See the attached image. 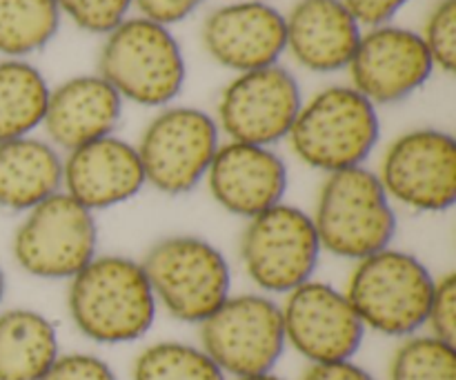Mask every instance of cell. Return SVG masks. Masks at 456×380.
I'll use <instances>...</instances> for the list:
<instances>
[{
    "instance_id": "2",
    "label": "cell",
    "mask_w": 456,
    "mask_h": 380,
    "mask_svg": "<svg viewBox=\"0 0 456 380\" xmlns=\"http://www.w3.org/2000/svg\"><path fill=\"white\" fill-rule=\"evenodd\" d=\"M381 138L379 111L352 85H330L303 101L288 145L305 167L323 174L363 167Z\"/></svg>"
},
{
    "instance_id": "9",
    "label": "cell",
    "mask_w": 456,
    "mask_h": 380,
    "mask_svg": "<svg viewBox=\"0 0 456 380\" xmlns=\"http://www.w3.org/2000/svg\"><path fill=\"white\" fill-rule=\"evenodd\" d=\"M321 254L312 216L285 200L249 218L240 234L239 256L245 274L267 296H285L314 279Z\"/></svg>"
},
{
    "instance_id": "14",
    "label": "cell",
    "mask_w": 456,
    "mask_h": 380,
    "mask_svg": "<svg viewBox=\"0 0 456 380\" xmlns=\"http://www.w3.org/2000/svg\"><path fill=\"white\" fill-rule=\"evenodd\" d=\"M435 69L421 34L392 22L363 29L347 65L352 87L374 107L410 98L430 80Z\"/></svg>"
},
{
    "instance_id": "15",
    "label": "cell",
    "mask_w": 456,
    "mask_h": 380,
    "mask_svg": "<svg viewBox=\"0 0 456 380\" xmlns=\"http://www.w3.org/2000/svg\"><path fill=\"white\" fill-rule=\"evenodd\" d=\"M200 40L214 62L236 74L279 65L285 13L265 0H232L208 13Z\"/></svg>"
},
{
    "instance_id": "6",
    "label": "cell",
    "mask_w": 456,
    "mask_h": 380,
    "mask_svg": "<svg viewBox=\"0 0 456 380\" xmlns=\"http://www.w3.org/2000/svg\"><path fill=\"white\" fill-rule=\"evenodd\" d=\"M141 265L159 310L178 323L200 325L232 294L230 261L203 236H165L147 249Z\"/></svg>"
},
{
    "instance_id": "34",
    "label": "cell",
    "mask_w": 456,
    "mask_h": 380,
    "mask_svg": "<svg viewBox=\"0 0 456 380\" xmlns=\"http://www.w3.org/2000/svg\"><path fill=\"white\" fill-rule=\"evenodd\" d=\"M4 292H7V279H4V271L3 267H0V305H3L4 301Z\"/></svg>"
},
{
    "instance_id": "18",
    "label": "cell",
    "mask_w": 456,
    "mask_h": 380,
    "mask_svg": "<svg viewBox=\"0 0 456 380\" xmlns=\"http://www.w3.org/2000/svg\"><path fill=\"white\" fill-rule=\"evenodd\" d=\"M123 118V98L98 74L71 76L49 92L43 129L58 151L111 136Z\"/></svg>"
},
{
    "instance_id": "16",
    "label": "cell",
    "mask_w": 456,
    "mask_h": 380,
    "mask_svg": "<svg viewBox=\"0 0 456 380\" xmlns=\"http://www.w3.org/2000/svg\"><path fill=\"white\" fill-rule=\"evenodd\" d=\"M205 182L218 207L249 221L283 203L289 174L274 147L227 141L218 147Z\"/></svg>"
},
{
    "instance_id": "21",
    "label": "cell",
    "mask_w": 456,
    "mask_h": 380,
    "mask_svg": "<svg viewBox=\"0 0 456 380\" xmlns=\"http://www.w3.org/2000/svg\"><path fill=\"white\" fill-rule=\"evenodd\" d=\"M58 356L52 319L29 307L0 311V380H40Z\"/></svg>"
},
{
    "instance_id": "10",
    "label": "cell",
    "mask_w": 456,
    "mask_h": 380,
    "mask_svg": "<svg viewBox=\"0 0 456 380\" xmlns=\"http://www.w3.org/2000/svg\"><path fill=\"white\" fill-rule=\"evenodd\" d=\"M200 350L227 378L274 372L288 347L281 305L267 294H230L199 325Z\"/></svg>"
},
{
    "instance_id": "27",
    "label": "cell",
    "mask_w": 456,
    "mask_h": 380,
    "mask_svg": "<svg viewBox=\"0 0 456 380\" xmlns=\"http://www.w3.org/2000/svg\"><path fill=\"white\" fill-rule=\"evenodd\" d=\"M56 4L78 29L107 36L129 18L134 0H56Z\"/></svg>"
},
{
    "instance_id": "32",
    "label": "cell",
    "mask_w": 456,
    "mask_h": 380,
    "mask_svg": "<svg viewBox=\"0 0 456 380\" xmlns=\"http://www.w3.org/2000/svg\"><path fill=\"white\" fill-rule=\"evenodd\" d=\"M301 380H377L372 372L361 368L354 360H341V363L310 365L303 372Z\"/></svg>"
},
{
    "instance_id": "20",
    "label": "cell",
    "mask_w": 456,
    "mask_h": 380,
    "mask_svg": "<svg viewBox=\"0 0 456 380\" xmlns=\"http://www.w3.org/2000/svg\"><path fill=\"white\" fill-rule=\"evenodd\" d=\"M62 191V154L36 136L0 142V209L27 214Z\"/></svg>"
},
{
    "instance_id": "33",
    "label": "cell",
    "mask_w": 456,
    "mask_h": 380,
    "mask_svg": "<svg viewBox=\"0 0 456 380\" xmlns=\"http://www.w3.org/2000/svg\"><path fill=\"white\" fill-rule=\"evenodd\" d=\"M227 380H288L274 372H267V374H256V376H239V378H227Z\"/></svg>"
},
{
    "instance_id": "31",
    "label": "cell",
    "mask_w": 456,
    "mask_h": 380,
    "mask_svg": "<svg viewBox=\"0 0 456 380\" xmlns=\"http://www.w3.org/2000/svg\"><path fill=\"white\" fill-rule=\"evenodd\" d=\"M363 29L387 25L410 0H341Z\"/></svg>"
},
{
    "instance_id": "3",
    "label": "cell",
    "mask_w": 456,
    "mask_h": 380,
    "mask_svg": "<svg viewBox=\"0 0 456 380\" xmlns=\"http://www.w3.org/2000/svg\"><path fill=\"white\" fill-rule=\"evenodd\" d=\"M310 216L321 249L354 263L392 247L399 225L395 203L365 165L325 174Z\"/></svg>"
},
{
    "instance_id": "28",
    "label": "cell",
    "mask_w": 456,
    "mask_h": 380,
    "mask_svg": "<svg viewBox=\"0 0 456 380\" xmlns=\"http://www.w3.org/2000/svg\"><path fill=\"white\" fill-rule=\"evenodd\" d=\"M428 334L456 345V274L439 276L435 280L430 310L426 320Z\"/></svg>"
},
{
    "instance_id": "4",
    "label": "cell",
    "mask_w": 456,
    "mask_h": 380,
    "mask_svg": "<svg viewBox=\"0 0 456 380\" xmlns=\"http://www.w3.org/2000/svg\"><path fill=\"white\" fill-rule=\"evenodd\" d=\"M435 280L412 252L386 247L354 263L343 292L365 329L408 338L426 327Z\"/></svg>"
},
{
    "instance_id": "23",
    "label": "cell",
    "mask_w": 456,
    "mask_h": 380,
    "mask_svg": "<svg viewBox=\"0 0 456 380\" xmlns=\"http://www.w3.org/2000/svg\"><path fill=\"white\" fill-rule=\"evenodd\" d=\"M61 20L56 0H0V53L25 61L52 43Z\"/></svg>"
},
{
    "instance_id": "29",
    "label": "cell",
    "mask_w": 456,
    "mask_h": 380,
    "mask_svg": "<svg viewBox=\"0 0 456 380\" xmlns=\"http://www.w3.org/2000/svg\"><path fill=\"white\" fill-rule=\"evenodd\" d=\"M40 380H118L105 359L87 352L61 354Z\"/></svg>"
},
{
    "instance_id": "26",
    "label": "cell",
    "mask_w": 456,
    "mask_h": 380,
    "mask_svg": "<svg viewBox=\"0 0 456 380\" xmlns=\"http://www.w3.org/2000/svg\"><path fill=\"white\" fill-rule=\"evenodd\" d=\"M436 69L454 74L456 67V0H439L419 31Z\"/></svg>"
},
{
    "instance_id": "17",
    "label": "cell",
    "mask_w": 456,
    "mask_h": 380,
    "mask_svg": "<svg viewBox=\"0 0 456 380\" xmlns=\"http://www.w3.org/2000/svg\"><path fill=\"white\" fill-rule=\"evenodd\" d=\"M145 187L136 145L116 133L62 156V191L94 214L129 203Z\"/></svg>"
},
{
    "instance_id": "1",
    "label": "cell",
    "mask_w": 456,
    "mask_h": 380,
    "mask_svg": "<svg viewBox=\"0 0 456 380\" xmlns=\"http://www.w3.org/2000/svg\"><path fill=\"white\" fill-rule=\"evenodd\" d=\"M67 311L87 341L127 345L150 334L159 305L141 261L98 254L69 280Z\"/></svg>"
},
{
    "instance_id": "24",
    "label": "cell",
    "mask_w": 456,
    "mask_h": 380,
    "mask_svg": "<svg viewBox=\"0 0 456 380\" xmlns=\"http://www.w3.org/2000/svg\"><path fill=\"white\" fill-rule=\"evenodd\" d=\"M132 380H227V376L200 345L159 341L134 359Z\"/></svg>"
},
{
    "instance_id": "5",
    "label": "cell",
    "mask_w": 456,
    "mask_h": 380,
    "mask_svg": "<svg viewBox=\"0 0 456 380\" xmlns=\"http://www.w3.org/2000/svg\"><path fill=\"white\" fill-rule=\"evenodd\" d=\"M98 76L116 89L123 102L163 109L185 87L187 65L169 27L129 16L105 36L98 53Z\"/></svg>"
},
{
    "instance_id": "12",
    "label": "cell",
    "mask_w": 456,
    "mask_h": 380,
    "mask_svg": "<svg viewBox=\"0 0 456 380\" xmlns=\"http://www.w3.org/2000/svg\"><path fill=\"white\" fill-rule=\"evenodd\" d=\"M301 105L297 76L270 65L236 74L218 96L214 120L227 141L274 147L288 138Z\"/></svg>"
},
{
    "instance_id": "19",
    "label": "cell",
    "mask_w": 456,
    "mask_h": 380,
    "mask_svg": "<svg viewBox=\"0 0 456 380\" xmlns=\"http://www.w3.org/2000/svg\"><path fill=\"white\" fill-rule=\"evenodd\" d=\"M363 27L341 0H297L285 13V52L314 74L347 69Z\"/></svg>"
},
{
    "instance_id": "30",
    "label": "cell",
    "mask_w": 456,
    "mask_h": 380,
    "mask_svg": "<svg viewBox=\"0 0 456 380\" xmlns=\"http://www.w3.org/2000/svg\"><path fill=\"white\" fill-rule=\"evenodd\" d=\"M203 3L205 0H134V7L138 9V16L172 27L190 18Z\"/></svg>"
},
{
    "instance_id": "8",
    "label": "cell",
    "mask_w": 456,
    "mask_h": 380,
    "mask_svg": "<svg viewBox=\"0 0 456 380\" xmlns=\"http://www.w3.org/2000/svg\"><path fill=\"white\" fill-rule=\"evenodd\" d=\"M98 240L96 214L58 191L22 216L13 231L12 254L27 276L69 283L98 256Z\"/></svg>"
},
{
    "instance_id": "22",
    "label": "cell",
    "mask_w": 456,
    "mask_h": 380,
    "mask_svg": "<svg viewBox=\"0 0 456 380\" xmlns=\"http://www.w3.org/2000/svg\"><path fill=\"white\" fill-rule=\"evenodd\" d=\"M49 92L43 71L29 61H0V142L31 136L43 127Z\"/></svg>"
},
{
    "instance_id": "7",
    "label": "cell",
    "mask_w": 456,
    "mask_h": 380,
    "mask_svg": "<svg viewBox=\"0 0 456 380\" xmlns=\"http://www.w3.org/2000/svg\"><path fill=\"white\" fill-rule=\"evenodd\" d=\"M218 147L221 129L214 116L187 105L159 109L136 142L147 187L172 198L205 182Z\"/></svg>"
},
{
    "instance_id": "11",
    "label": "cell",
    "mask_w": 456,
    "mask_h": 380,
    "mask_svg": "<svg viewBox=\"0 0 456 380\" xmlns=\"http://www.w3.org/2000/svg\"><path fill=\"white\" fill-rule=\"evenodd\" d=\"M395 207L419 214L450 212L456 203V141L436 127L399 133L374 169Z\"/></svg>"
},
{
    "instance_id": "25",
    "label": "cell",
    "mask_w": 456,
    "mask_h": 380,
    "mask_svg": "<svg viewBox=\"0 0 456 380\" xmlns=\"http://www.w3.org/2000/svg\"><path fill=\"white\" fill-rule=\"evenodd\" d=\"M387 380H456V345L432 334L401 338Z\"/></svg>"
},
{
    "instance_id": "13",
    "label": "cell",
    "mask_w": 456,
    "mask_h": 380,
    "mask_svg": "<svg viewBox=\"0 0 456 380\" xmlns=\"http://www.w3.org/2000/svg\"><path fill=\"white\" fill-rule=\"evenodd\" d=\"M281 305L285 343L310 365L354 360L368 329L346 292L325 280H307Z\"/></svg>"
}]
</instances>
